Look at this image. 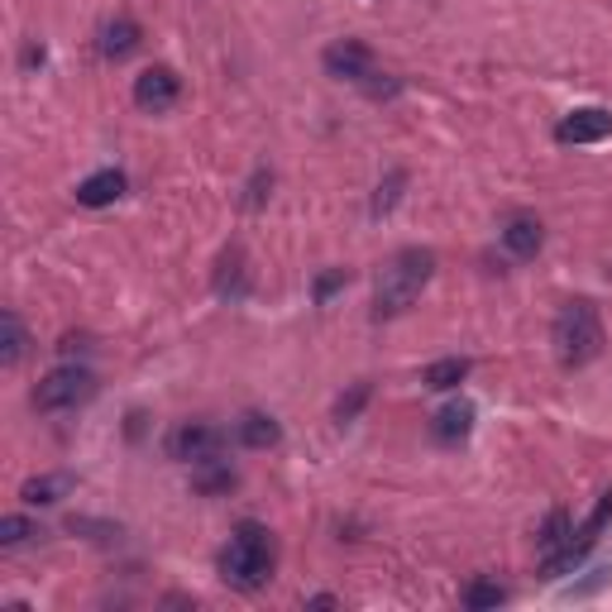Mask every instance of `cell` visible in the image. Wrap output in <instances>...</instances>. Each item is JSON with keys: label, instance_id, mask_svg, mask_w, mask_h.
I'll list each match as a JSON object with an SVG mask.
<instances>
[{"label": "cell", "instance_id": "obj_5", "mask_svg": "<svg viewBox=\"0 0 612 612\" xmlns=\"http://www.w3.org/2000/svg\"><path fill=\"white\" fill-rule=\"evenodd\" d=\"M167 454H173L177 464H215L225 454V430L211 426V422H183L167 436Z\"/></svg>", "mask_w": 612, "mask_h": 612}, {"label": "cell", "instance_id": "obj_18", "mask_svg": "<svg viewBox=\"0 0 612 612\" xmlns=\"http://www.w3.org/2000/svg\"><path fill=\"white\" fill-rule=\"evenodd\" d=\"M29 536H43L29 517H0V546H24Z\"/></svg>", "mask_w": 612, "mask_h": 612}, {"label": "cell", "instance_id": "obj_9", "mask_svg": "<svg viewBox=\"0 0 612 612\" xmlns=\"http://www.w3.org/2000/svg\"><path fill=\"white\" fill-rule=\"evenodd\" d=\"M474 430V402H446L436 416H430V436L440 440V446H460L464 436Z\"/></svg>", "mask_w": 612, "mask_h": 612}, {"label": "cell", "instance_id": "obj_3", "mask_svg": "<svg viewBox=\"0 0 612 612\" xmlns=\"http://www.w3.org/2000/svg\"><path fill=\"white\" fill-rule=\"evenodd\" d=\"M550 345L565 369H584L603 354V321H598L594 302H565V311L550 326Z\"/></svg>", "mask_w": 612, "mask_h": 612}, {"label": "cell", "instance_id": "obj_17", "mask_svg": "<svg viewBox=\"0 0 612 612\" xmlns=\"http://www.w3.org/2000/svg\"><path fill=\"white\" fill-rule=\"evenodd\" d=\"M570 541H574V536H570L565 512H555V517L546 522V532H541V555H546V560H555V555H560V546L570 550Z\"/></svg>", "mask_w": 612, "mask_h": 612}, {"label": "cell", "instance_id": "obj_2", "mask_svg": "<svg viewBox=\"0 0 612 612\" xmlns=\"http://www.w3.org/2000/svg\"><path fill=\"white\" fill-rule=\"evenodd\" d=\"M273 574V536L268 526L259 522H245L239 532L230 536V546L221 550V579L230 584V589H263Z\"/></svg>", "mask_w": 612, "mask_h": 612}, {"label": "cell", "instance_id": "obj_19", "mask_svg": "<svg viewBox=\"0 0 612 612\" xmlns=\"http://www.w3.org/2000/svg\"><path fill=\"white\" fill-rule=\"evenodd\" d=\"M502 598H508V589H498V584L478 579V584H470V594H464V603H470V608H498Z\"/></svg>", "mask_w": 612, "mask_h": 612}, {"label": "cell", "instance_id": "obj_20", "mask_svg": "<svg viewBox=\"0 0 612 612\" xmlns=\"http://www.w3.org/2000/svg\"><path fill=\"white\" fill-rule=\"evenodd\" d=\"M369 402V383H354V388H350V398H340V402H335V422H354V416H359V407H364Z\"/></svg>", "mask_w": 612, "mask_h": 612}, {"label": "cell", "instance_id": "obj_6", "mask_svg": "<svg viewBox=\"0 0 612 612\" xmlns=\"http://www.w3.org/2000/svg\"><path fill=\"white\" fill-rule=\"evenodd\" d=\"M321 67H326V77H335V82H350V87H364V82L378 72L374 53H369V43H359V39H340V43H330L326 53H321Z\"/></svg>", "mask_w": 612, "mask_h": 612}, {"label": "cell", "instance_id": "obj_7", "mask_svg": "<svg viewBox=\"0 0 612 612\" xmlns=\"http://www.w3.org/2000/svg\"><path fill=\"white\" fill-rule=\"evenodd\" d=\"M177 96H183V77H177L173 67H149V72H139L135 77V105L139 111H149V115L173 111Z\"/></svg>", "mask_w": 612, "mask_h": 612}, {"label": "cell", "instance_id": "obj_21", "mask_svg": "<svg viewBox=\"0 0 612 612\" xmlns=\"http://www.w3.org/2000/svg\"><path fill=\"white\" fill-rule=\"evenodd\" d=\"M407 183V177L402 173H392L388 177V187H378V197H374V215H383V211H388L392 207V201H398V187Z\"/></svg>", "mask_w": 612, "mask_h": 612}, {"label": "cell", "instance_id": "obj_1", "mask_svg": "<svg viewBox=\"0 0 612 612\" xmlns=\"http://www.w3.org/2000/svg\"><path fill=\"white\" fill-rule=\"evenodd\" d=\"M436 278V254L430 249H398L388 263L378 268V283H374V316H402L416 297L426 292V283Z\"/></svg>", "mask_w": 612, "mask_h": 612}, {"label": "cell", "instance_id": "obj_14", "mask_svg": "<svg viewBox=\"0 0 612 612\" xmlns=\"http://www.w3.org/2000/svg\"><path fill=\"white\" fill-rule=\"evenodd\" d=\"M67 494H72V474H43V478H29V484L20 488V498L29 502V508H48V502H58Z\"/></svg>", "mask_w": 612, "mask_h": 612}, {"label": "cell", "instance_id": "obj_10", "mask_svg": "<svg viewBox=\"0 0 612 612\" xmlns=\"http://www.w3.org/2000/svg\"><path fill=\"white\" fill-rule=\"evenodd\" d=\"M502 245H508V254H517V259H536L546 245L541 221H536V215H512V221L502 225Z\"/></svg>", "mask_w": 612, "mask_h": 612}, {"label": "cell", "instance_id": "obj_16", "mask_svg": "<svg viewBox=\"0 0 612 612\" xmlns=\"http://www.w3.org/2000/svg\"><path fill=\"white\" fill-rule=\"evenodd\" d=\"M24 345H29V335H24L20 316H15V311H5V316H0V364L15 369L24 359Z\"/></svg>", "mask_w": 612, "mask_h": 612}, {"label": "cell", "instance_id": "obj_15", "mask_svg": "<svg viewBox=\"0 0 612 612\" xmlns=\"http://www.w3.org/2000/svg\"><path fill=\"white\" fill-rule=\"evenodd\" d=\"M464 378H470V359H460V354H454V359H436V364L422 374V383H426V388H436V392L460 388Z\"/></svg>", "mask_w": 612, "mask_h": 612}, {"label": "cell", "instance_id": "obj_13", "mask_svg": "<svg viewBox=\"0 0 612 612\" xmlns=\"http://www.w3.org/2000/svg\"><path fill=\"white\" fill-rule=\"evenodd\" d=\"M139 43H143V29H139L135 20H125V15L111 20L101 29V53L111 58V63H120V58H129V53H139Z\"/></svg>", "mask_w": 612, "mask_h": 612}, {"label": "cell", "instance_id": "obj_8", "mask_svg": "<svg viewBox=\"0 0 612 612\" xmlns=\"http://www.w3.org/2000/svg\"><path fill=\"white\" fill-rule=\"evenodd\" d=\"M608 135H612V115L598 111V105H584V111L565 115V120H560V129H555L560 143H598Z\"/></svg>", "mask_w": 612, "mask_h": 612}, {"label": "cell", "instance_id": "obj_4", "mask_svg": "<svg viewBox=\"0 0 612 612\" xmlns=\"http://www.w3.org/2000/svg\"><path fill=\"white\" fill-rule=\"evenodd\" d=\"M91 392H96L91 369L63 364V369H53L39 388H34V407H39V412H72V407H82Z\"/></svg>", "mask_w": 612, "mask_h": 612}, {"label": "cell", "instance_id": "obj_11", "mask_svg": "<svg viewBox=\"0 0 612 612\" xmlns=\"http://www.w3.org/2000/svg\"><path fill=\"white\" fill-rule=\"evenodd\" d=\"M125 197V173L120 167H101V173H91L87 183L77 187V207H111V201Z\"/></svg>", "mask_w": 612, "mask_h": 612}, {"label": "cell", "instance_id": "obj_12", "mask_svg": "<svg viewBox=\"0 0 612 612\" xmlns=\"http://www.w3.org/2000/svg\"><path fill=\"white\" fill-rule=\"evenodd\" d=\"M235 440H239L245 450H273V446L283 440V426L273 422L268 412H245V416L235 422Z\"/></svg>", "mask_w": 612, "mask_h": 612}]
</instances>
